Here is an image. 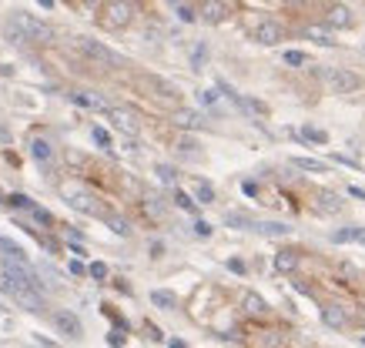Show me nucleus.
I'll use <instances>...</instances> for the list:
<instances>
[{
    "mask_svg": "<svg viewBox=\"0 0 365 348\" xmlns=\"http://www.w3.org/2000/svg\"><path fill=\"white\" fill-rule=\"evenodd\" d=\"M77 50H81L94 67H101V71H111V67L121 64V57L114 54L111 47H104L101 41H90V37H77Z\"/></svg>",
    "mask_w": 365,
    "mask_h": 348,
    "instance_id": "nucleus-1",
    "label": "nucleus"
},
{
    "mask_svg": "<svg viewBox=\"0 0 365 348\" xmlns=\"http://www.w3.org/2000/svg\"><path fill=\"white\" fill-rule=\"evenodd\" d=\"M107 117H111V124L121 131V134H128V138H138V134H141V121H138V114L124 111V107H107Z\"/></svg>",
    "mask_w": 365,
    "mask_h": 348,
    "instance_id": "nucleus-6",
    "label": "nucleus"
},
{
    "mask_svg": "<svg viewBox=\"0 0 365 348\" xmlns=\"http://www.w3.org/2000/svg\"><path fill=\"white\" fill-rule=\"evenodd\" d=\"M31 214H34V221H41V225H54V218H50L44 208H31Z\"/></svg>",
    "mask_w": 365,
    "mask_h": 348,
    "instance_id": "nucleus-39",
    "label": "nucleus"
},
{
    "mask_svg": "<svg viewBox=\"0 0 365 348\" xmlns=\"http://www.w3.org/2000/svg\"><path fill=\"white\" fill-rule=\"evenodd\" d=\"M7 295H14L20 305L27 308V311H41L44 308V298H41V288H24V284H14Z\"/></svg>",
    "mask_w": 365,
    "mask_h": 348,
    "instance_id": "nucleus-9",
    "label": "nucleus"
},
{
    "mask_svg": "<svg viewBox=\"0 0 365 348\" xmlns=\"http://www.w3.org/2000/svg\"><path fill=\"white\" fill-rule=\"evenodd\" d=\"M195 235L198 238H208L211 235V225H208V221H195Z\"/></svg>",
    "mask_w": 365,
    "mask_h": 348,
    "instance_id": "nucleus-43",
    "label": "nucleus"
},
{
    "mask_svg": "<svg viewBox=\"0 0 365 348\" xmlns=\"http://www.w3.org/2000/svg\"><path fill=\"white\" fill-rule=\"evenodd\" d=\"M107 225H111V231L114 235H131V228H128V221H121V218H107Z\"/></svg>",
    "mask_w": 365,
    "mask_h": 348,
    "instance_id": "nucleus-32",
    "label": "nucleus"
},
{
    "mask_svg": "<svg viewBox=\"0 0 365 348\" xmlns=\"http://www.w3.org/2000/svg\"><path fill=\"white\" fill-rule=\"evenodd\" d=\"M90 278H98V281H104V278H107V265H104V261H94V265H90Z\"/></svg>",
    "mask_w": 365,
    "mask_h": 348,
    "instance_id": "nucleus-37",
    "label": "nucleus"
},
{
    "mask_svg": "<svg viewBox=\"0 0 365 348\" xmlns=\"http://www.w3.org/2000/svg\"><path fill=\"white\" fill-rule=\"evenodd\" d=\"M174 201H178V208L195 211V198H191V195H185V191H174Z\"/></svg>",
    "mask_w": 365,
    "mask_h": 348,
    "instance_id": "nucleus-33",
    "label": "nucleus"
},
{
    "mask_svg": "<svg viewBox=\"0 0 365 348\" xmlns=\"http://www.w3.org/2000/svg\"><path fill=\"white\" fill-rule=\"evenodd\" d=\"M178 17H181V20H185V24H191V20H195V10H191V7H185V4H178Z\"/></svg>",
    "mask_w": 365,
    "mask_h": 348,
    "instance_id": "nucleus-42",
    "label": "nucleus"
},
{
    "mask_svg": "<svg viewBox=\"0 0 365 348\" xmlns=\"http://www.w3.org/2000/svg\"><path fill=\"white\" fill-rule=\"evenodd\" d=\"M158 178H161L164 184H171V181H174V171H171L168 164H158Z\"/></svg>",
    "mask_w": 365,
    "mask_h": 348,
    "instance_id": "nucleus-41",
    "label": "nucleus"
},
{
    "mask_svg": "<svg viewBox=\"0 0 365 348\" xmlns=\"http://www.w3.org/2000/svg\"><path fill=\"white\" fill-rule=\"evenodd\" d=\"M225 225H231V228H252V218H248V214H241V211H228V214H225Z\"/></svg>",
    "mask_w": 365,
    "mask_h": 348,
    "instance_id": "nucleus-26",
    "label": "nucleus"
},
{
    "mask_svg": "<svg viewBox=\"0 0 365 348\" xmlns=\"http://www.w3.org/2000/svg\"><path fill=\"white\" fill-rule=\"evenodd\" d=\"M204 57H208V47H195V54H191V67H195V71H201V64H204Z\"/></svg>",
    "mask_w": 365,
    "mask_h": 348,
    "instance_id": "nucleus-35",
    "label": "nucleus"
},
{
    "mask_svg": "<svg viewBox=\"0 0 365 348\" xmlns=\"http://www.w3.org/2000/svg\"><path fill=\"white\" fill-rule=\"evenodd\" d=\"M322 81L335 90V94H355L362 87V77L355 71H345V67H332V71H322Z\"/></svg>",
    "mask_w": 365,
    "mask_h": 348,
    "instance_id": "nucleus-3",
    "label": "nucleus"
},
{
    "mask_svg": "<svg viewBox=\"0 0 365 348\" xmlns=\"http://www.w3.org/2000/svg\"><path fill=\"white\" fill-rule=\"evenodd\" d=\"M322 322L328 325V328H345V325H349V315L342 311V305H325L322 308Z\"/></svg>",
    "mask_w": 365,
    "mask_h": 348,
    "instance_id": "nucleus-14",
    "label": "nucleus"
},
{
    "mask_svg": "<svg viewBox=\"0 0 365 348\" xmlns=\"http://www.w3.org/2000/svg\"><path fill=\"white\" fill-rule=\"evenodd\" d=\"M305 37H309V41H315L318 47H332V44H335V37L328 34V27H318V24H309V27H305Z\"/></svg>",
    "mask_w": 365,
    "mask_h": 348,
    "instance_id": "nucleus-16",
    "label": "nucleus"
},
{
    "mask_svg": "<svg viewBox=\"0 0 365 348\" xmlns=\"http://www.w3.org/2000/svg\"><path fill=\"white\" fill-rule=\"evenodd\" d=\"M198 101H201V104H215L218 94H215V90H198Z\"/></svg>",
    "mask_w": 365,
    "mask_h": 348,
    "instance_id": "nucleus-44",
    "label": "nucleus"
},
{
    "mask_svg": "<svg viewBox=\"0 0 365 348\" xmlns=\"http://www.w3.org/2000/svg\"><path fill=\"white\" fill-rule=\"evenodd\" d=\"M74 98V104H81V107H104L98 98H87V94H71Z\"/></svg>",
    "mask_w": 365,
    "mask_h": 348,
    "instance_id": "nucleus-34",
    "label": "nucleus"
},
{
    "mask_svg": "<svg viewBox=\"0 0 365 348\" xmlns=\"http://www.w3.org/2000/svg\"><path fill=\"white\" fill-rule=\"evenodd\" d=\"M252 37L261 44V47H275V44L285 41V27L278 24V20H271V17H265V20H258V24H255Z\"/></svg>",
    "mask_w": 365,
    "mask_h": 348,
    "instance_id": "nucleus-5",
    "label": "nucleus"
},
{
    "mask_svg": "<svg viewBox=\"0 0 365 348\" xmlns=\"http://www.w3.org/2000/svg\"><path fill=\"white\" fill-rule=\"evenodd\" d=\"M0 201H4V191H0Z\"/></svg>",
    "mask_w": 365,
    "mask_h": 348,
    "instance_id": "nucleus-50",
    "label": "nucleus"
},
{
    "mask_svg": "<svg viewBox=\"0 0 365 348\" xmlns=\"http://www.w3.org/2000/svg\"><path fill=\"white\" fill-rule=\"evenodd\" d=\"M295 168L298 171H312V174H325V171H328V164L325 161H315V157H295Z\"/></svg>",
    "mask_w": 365,
    "mask_h": 348,
    "instance_id": "nucleus-20",
    "label": "nucleus"
},
{
    "mask_svg": "<svg viewBox=\"0 0 365 348\" xmlns=\"http://www.w3.org/2000/svg\"><path fill=\"white\" fill-rule=\"evenodd\" d=\"M131 17H134V7H131V0H107L104 10H101V24L107 30H124L131 24Z\"/></svg>",
    "mask_w": 365,
    "mask_h": 348,
    "instance_id": "nucleus-2",
    "label": "nucleus"
},
{
    "mask_svg": "<svg viewBox=\"0 0 365 348\" xmlns=\"http://www.w3.org/2000/svg\"><path fill=\"white\" fill-rule=\"evenodd\" d=\"M325 24L335 27V30H349V27H355V14H352L345 4H332L328 14H325Z\"/></svg>",
    "mask_w": 365,
    "mask_h": 348,
    "instance_id": "nucleus-7",
    "label": "nucleus"
},
{
    "mask_svg": "<svg viewBox=\"0 0 365 348\" xmlns=\"http://www.w3.org/2000/svg\"><path fill=\"white\" fill-rule=\"evenodd\" d=\"M64 195L71 198V204L77 211H87V214H94V211H98V204H94V198L87 195V191H74V187H64Z\"/></svg>",
    "mask_w": 365,
    "mask_h": 348,
    "instance_id": "nucleus-15",
    "label": "nucleus"
},
{
    "mask_svg": "<svg viewBox=\"0 0 365 348\" xmlns=\"http://www.w3.org/2000/svg\"><path fill=\"white\" fill-rule=\"evenodd\" d=\"M298 251H295V248H285V251H278V255H275V268H278V271H295V268H298Z\"/></svg>",
    "mask_w": 365,
    "mask_h": 348,
    "instance_id": "nucleus-17",
    "label": "nucleus"
},
{
    "mask_svg": "<svg viewBox=\"0 0 365 348\" xmlns=\"http://www.w3.org/2000/svg\"><path fill=\"white\" fill-rule=\"evenodd\" d=\"M7 204H14V208H34L27 195H10V198H7Z\"/></svg>",
    "mask_w": 365,
    "mask_h": 348,
    "instance_id": "nucleus-38",
    "label": "nucleus"
},
{
    "mask_svg": "<svg viewBox=\"0 0 365 348\" xmlns=\"http://www.w3.org/2000/svg\"><path fill=\"white\" fill-rule=\"evenodd\" d=\"M141 84H144L147 90H155V98H158V101H168V104H178V87H174V84L161 81V77H144Z\"/></svg>",
    "mask_w": 365,
    "mask_h": 348,
    "instance_id": "nucleus-11",
    "label": "nucleus"
},
{
    "mask_svg": "<svg viewBox=\"0 0 365 348\" xmlns=\"http://www.w3.org/2000/svg\"><path fill=\"white\" fill-rule=\"evenodd\" d=\"M285 7H301V4H305V0H282Z\"/></svg>",
    "mask_w": 365,
    "mask_h": 348,
    "instance_id": "nucleus-48",
    "label": "nucleus"
},
{
    "mask_svg": "<svg viewBox=\"0 0 365 348\" xmlns=\"http://www.w3.org/2000/svg\"><path fill=\"white\" fill-rule=\"evenodd\" d=\"M245 311H248V315H261V311H265V298L255 295V292H248L245 295Z\"/></svg>",
    "mask_w": 365,
    "mask_h": 348,
    "instance_id": "nucleus-23",
    "label": "nucleus"
},
{
    "mask_svg": "<svg viewBox=\"0 0 365 348\" xmlns=\"http://www.w3.org/2000/svg\"><path fill=\"white\" fill-rule=\"evenodd\" d=\"M4 37H7L10 44H17V47H24V44H31V41H27V34L20 30V27H17L14 20H7V24H4Z\"/></svg>",
    "mask_w": 365,
    "mask_h": 348,
    "instance_id": "nucleus-22",
    "label": "nucleus"
},
{
    "mask_svg": "<svg viewBox=\"0 0 365 348\" xmlns=\"http://www.w3.org/2000/svg\"><path fill=\"white\" fill-rule=\"evenodd\" d=\"M252 348H285V332L278 328H265V332H255V338L248 341Z\"/></svg>",
    "mask_w": 365,
    "mask_h": 348,
    "instance_id": "nucleus-12",
    "label": "nucleus"
},
{
    "mask_svg": "<svg viewBox=\"0 0 365 348\" xmlns=\"http://www.w3.org/2000/svg\"><path fill=\"white\" fill-rule=\"evenodd\" d=\"M151 301H155L158 308H174V295L171 292H151Z\"/></svg>",
    "mask_w": 365,
    "mask_h": 348,
    "instance_id": "nucleus-28",
    "label": "nucleus"
},
{
    "mask_svg": "<svg viewBox=\"0 0 365 348\" xmlns=\"http://www.w3.org/2000/svg\"><path fill=\"white\" fill-rule=\"evenodd\" d=\"M241 187H245V195H258V184H255V181H245Z\"/></svg>",
    "mask_w": 365,
    "mask_h": 348,
    "instance_id": "nucleus-45",
    "label": "nucleus"
},
{
    "mask_svg": "<svg viewBox=\"0 0 365 348\" xmlns=\"http://www.w3.org/2000/svg\"><path fill=\"white\" fill-rule=\"evenodd\" d=\"M90 138H94V144H98V147H111V134H107L104 128H94V131H90Z\"/></svg>",
    "mask_w": 365,
    "mask_h": 348,
    "instance_id": "nucleus-31",
    "label": "nucleus"
},
{
    "mask_svg": "<svg viewBox=\"0 0 365 348\" xmlns=\"http://www.w3.org/2000/svg\"><path fill=\"white\" fill-rule=\"evenodd\" d=\"M174 124L178 128H201V114H195V111H174Z\"/></svg>",
    "mask_w": 365,
    "mask_h": 348,
    "instance_id": "nucleus-21",
    "label": "nucleus"
},
{
    "mask_svg": "<svg viewBox=\"0 0 365 348\" xmlns=\"http://www.w3.org/2000/svg\"><path fill=\"white\" fill-rule=\"evenodd\" d=\"M37 4H41L44 10H50V7H54V0H37Z\"/></svg>",
    "mask_w": 365,
    "mask_h": 348,
    "instance_id": "nucleus-49",
    "label": "nucleus"
},
{
    "mask_svg": "<svg viewBox=\"0 0 365 348\" xmlns=\"http://www.w3.org/2000/svg\"><path fill=\"white\" fill-rule=\"evenodd\" d=\"M54 325H57V332L67 335V338H81V335H84L81 318L74 315V311H57V315H54Z\"/></svg>",
    "mask_w": 365,
    "mask_h": 348,
    "instance_id": "nucleus-10",
    "label": "nucleus"
},
{
    "mask_svg": "<svg viewBox=\"0 0 365 348\" xmlns=\"http://www.w3.org/2000/svg\"><path fill=\"white\" fill-rule=\"evenodd\" d=\"M318 211H325V214H339L342 211V198L332 195V191H322V195H318Z\"/></svg>",
    "mask_w": 365,
    "mask_h": 348,
    "instance_id": "nucleus-18",
    "label": "nucleus"
},
{
    "mask_svg": "<svg viewBox=\"0 0 365 348\" xmlns=\"http://www.w3.org/2000/svg\"><path fill=\"white\" fill-rule=\"evenodd\" d=\"M252 231H261L268 238H285L292 231V225H285V221H252Z\"/></svg>",
    "mask_w": 365,
    "mask_h": 348,
    "instance_id": "nucleus-13",
    "label": "nucleus"
},
{
    "mask_svg": "<svg viewBox=\"0 0 365 348\" xmlns=\"http://www.w3.org/2000/svg\"><path fill=\"white\" fill-rule=\"evenodd\" d=\"M195 201H201V204L215 201V187H211L208 181H198V184H195Z\"/></svg>",
    "mask_w": 365,
    "mask_h": 348,
    "instance_id": "nucleus-24",
    "label": "nucleus"
},
{
    "mask_svg": "<svg viewBox=\"0 0 365 348\" xmlns=\"http://www.w3.org/2000/svg\"><path fill=\"white\" fill-rule=\"evenodd\" d=\"M335 241H362L365 244V228H345V231H339V235H335Z\"/></svg>",
    "mask_w": 365,
    "mask_h": 348,
    "instance_id": "nucleus-25",
    "label": "nucleus"
},
{
    "mask_svg": "<svg viewBox=\"0 0 365 348\" xmlns=\"http://www.w3.org/2000/svg\"><path fill=\"white\" fill-rule=\"evenodd\" d=\"M228 268H231V271H238V275H241V271H245V265H241V261H238V258H235V261H228Z\"/></svg>",
    "mask_w": 365,
    "mask_h": 348,
    "instance_id": "nucleus-47",
    "label": "nucleus"
},
{
    "mask_svg": "<svg viewBox=\"0 0 365 348\" xmlns=\"http://www.w3.org/2000/svg\"><path fill=\"white\" fill-rule=\"evenodd\" d=\"M349 195H352V198H362V201H365V191H362L358 184H352V187H349Z\"/></svg>",
    "mask_w": 365,
    "mask_h": 348,
    "instance_id": "nucleus-46",
    "label": "nucleus"
},
{
    "mask_svg": "<svg viewBox=\"0 0 365 348\" xmlns=\"http://www.w3.org/2000/svg\"><path fill=\"white\" fill-rule=\"evenodd\" d=\"M301 138H305V141H315V144H325V141H328V134H325L322 128H305V131H301Z\"/></svg>",
    "mask_w": 365,
    "mask_h": 348,
    "instance_id": "nucleus-30",
    "label": "nucleus"
},
{
    "mask_svg": "<svg viewBox=\"0 0 365 348\" xmlns=\"http://www.w3.org/2000/svg\"><path fill=\"white\" fill-rule=\"evenodd\" d=\"M231 7H228V0H204L201 4V20L204 24H225Z\"/></svg>",
    "mask_w": 365,
    "mask_h": 348,
    "instance_id": "nucleus-8",
    "label": "nucleus"
},
{
    "mask_svg": "<svg viewBox=\"0 0 365 348\" xmlns=\"http://www.w3.org/2000/svg\"><path fill=\"white\" fill-rule=\"evenodd\" d=\"M31 154L37 157V161H47V157H50V144H47V141H34V144H31Z\"/></svg>",
    "mask_w": 365,
    "mask_h": 348,
    "instance_id": "nucleus-29",
    "label": "nucleus"
},
{
    "mask_svg": "<svg viewBox=\"0 0 365 348\" xmlns=\"http://www.w3.org/2000/svg\"><path fill=\"white\" fill-rule=\"evenodd\" d=\"M178 151H185V154H191V151H198V144H195V138H178Z\"/></svg>",
    "mask_w": 365,
    "mask_h": 348,
    "instance_id": "nucleus-40",
    "label": "nucleus"
},
{
    "mask_svg": "<svg viewBox=\"0 0 365 348\" xmlns=\"http://www.w3.org/2000/svg\"><path fill=\"white\" fill-rule=\"evenodd\" d=\"M10 20H14V24L27 34V41H34V44H50V41H54V30H50V27L44 24V20H37V17L20 14V10H17V14L10 17Z\"/></svg>",
    "mask_w": 365,
    "mask_h": 348,
    "instance_id": "nucleus-4",
    "label": "nucleus"
},
{
    "mask_svg": "<svg viewBox=\"0 0 365 348\" xmlns=\"http://www.w3.org/2000/svg\"><path fill=\"white\" fill-rule=\"evenodd\" d=\"M0 255H4V258H14V261H27L24 248L17 241H10V238H4V235H0Z\"/></svg>",
    "mask_w": 365,
    "mask_h": 348,
    "instance_id": "nucleus-19",
    "label": "nucleus"
},
{
    "mask_svg": "<svg viewBox=\"0 0 365 348\" xmlns=\"http://www.w3.org/2000/svg\"><path fill=\"white\" fill-rule=\"evenodd\" d=\"M285 64L288 67H305L309 64V57L301 54V50H285Z\"/></svg>",
    "mask_w": 365,
    "mask_h": 348,
    "instance_id": "nucleus-27",
    "label": "nucleus"
},
{
    "mask_svg": "<svg viewBox=\"0 0 365 348\" xmlns=\"http://www.w3.org/2000/svg\"><path fill=\"white\" fill-rule=\"evenodd\" d=\"M339 275H342V278H349V281H358V268H355V265H345V261H342V265H339Z\"/></svg>",
    "mask_w": 365,
    "mask_h": 348,
    "instance_id": "nucleus-36",
    "label": "nucleus"
}]
</instances>
